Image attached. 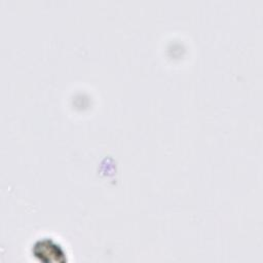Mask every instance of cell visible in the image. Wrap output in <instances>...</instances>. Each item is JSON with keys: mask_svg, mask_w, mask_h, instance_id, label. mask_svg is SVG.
Listing matches in <instances>:
<instances>
[{"mask_svg": "<svg viewBox=\"0 0 263 263\" xmlns=\"http://www.w3.org/2000/svg\"><path fill=\"white\" fill-rule=\"evenodd\" d=\"M33 253L42 261L45 260V257H47L46 261H50V259L51 261H60L65 255L63 248L51 238H42L37 240L33 247Z\"/></svg>", "mask_w": 263, "mask_h": 263, "instance_id": "obj_1", "label": "cell"}]
</instances>
